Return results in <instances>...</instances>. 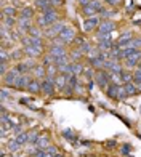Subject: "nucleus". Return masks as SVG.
I'll return each mask as SVG.
<instances>
[{
    "label": "nucleus",
    "instance_id": "8fccbe9b",
    "mask_svg": "<svg viewBox=\"0 0 141 157\" xmlns=\"http://www.w3.org/2000/svg\"><path fill=\"white\" fill-rule=\"evenodd\" d=\"M53 157H63V155H61V154H59V152H56V154H55V155H53Z\"/></svg>",
    "mask_w": 141,
    "mask_h": 157
},
{
    "label": "nucleus",
    "instance_id": "a211bd4d",
    "mask_svg": "<svg viewBox=\"0 0 141 157\" xmlns=\"http://www.w3.org/2000/svg\"><path fill=\"white\" fill-rule=\"evenodd\" d=\"M24 52H26V55H29V56H39V55L42 53V48L27 45V47H24Z\"/></svg>",
    "mask_w": 141,
    "mask_h": 157
},
{
    "label": "nucleus",
    "instance_id": "7c9ffc66",
    "mask_svg": "<svg viewBox=\"0 0 141 157\" xmlns=\"http://www.w3.org/2000/svg\"><path fill=\"white\" fill-rule=\"evenodd\" d=\"M8 149L11 151V152H15V151H18V149H21V144L16 141V139H13V141H10L8 143Z\"/></svg>",
    "mask_w": 141,
    "mask_h": 157
},
{
    "label": "nucleus",
    "instance_id": "e433bc0d",
    "mask_svg": "<svg viewBox=\"0 0 141 157\" xmlns=\"http://www.w3.org/2000/svg\"><path fill=\"white\" fill-rule=\"evenodd\" d=\"M92 5L96 8V11H99V13L103 11V5H101V2H98V0H92Z\"/></svg>",
    "mask_w": 141,
    "mask_h": 157
},
{
    "label": "nucleus",
    "instance_id": "de8ad7c7",
    "mask_svg": "<svg viewBox=\"0 0 141 157\" xmlns=\"http://www.w3.org/2000/svg\"><path fill=\"white\" fill-rule=\"evenodd\" d=\"M101 13H103L101 16H104V18H109V16H112V13H111V11H101Z\"/></svg>",
    "mask_w": 141,
    "mask_h": 157
},
{
    "label": "nucleus",
    "instance_id": "f257e3e1",
    "mask_svg": "<svg viewBox=\"0 0 141 157\" xmlns=\"http://www.w3.org/2000/svg\"><path fill=\"white\" fill-rule=\"evenodd\" d=\"M56 19H58L56 11L53 8H50L47 11H43V15L40 16V19H39V24L40 26H52V24H55V22H58Z\"/></svg>",
    "mask_w": 141,
    "mask_h": 157
},
{
    "label": "nucleus",
    "instance_id": "4be33fe9",
    "mask_svg": "<svg viewBox=\"0 0 141 157\" xmlns=\"http://www.w3.org/2000/svg\"><path fill=\"white\" fill-rule=\"evenodd\" d=\"M16 141H18L21 146L29 144V135H27V133H19V135H16Z\"/></svg>",
    "mask_w": 141,
    "mask_h": 157
},
{
    "label": "nucleus",
    "instance_id": "1a4fd4ad",
    "mask_svg": "<svg viewBox=\"0 0 141 157\" xmlns=\"http://www.w3.org/2000/svg\"><path fill=\"white\" fill-rule=\"evenodd\" d=\"M22 45H24V47L32 45V47L42 48V40H40V37H26V38H22Z\"/></svg>",
    "mask_w": 141,
    "mask_h": 157
},
{
    "label": "nucleus",
    "instance_id": "3c124183",
    "mask_svg": "<svg viewBox=\"0 0 141 157\" xmlns=\"http://www.w3.org/2000/svg\"><path fill=\"white\" fill-rule=\"evenodd\" d=\"M138 71H139V72H141V63H139V67H138Z\"/></svg>",
    "mask_w": 141,
    "mask_h": 157
},
{
    "label": "nucleus",
    "instance_id": "c756f323",
    "mask_svg": "<svg viewBox=\"0 0 141 157\" xmlns=\"http://www.w3.org/2000/svg\"><path fill=\"white\" fill-rule=\"evenodd\" d=\"M34 74H35L39 78L45 77V69H43V66H35V67H34Z\"/></svg>",
    "mask_w": 141,
    "mask_h": 157
},
{
    "label": "nucleus",
    "instance_id": "79ce46f5",
    "mask_svg": "<svg viewBox=\"0 0 141 157\" xmlns=\"http://www.w3.org/2000/svg\"><path fill=\"white\" fill-rule=\"evenodd\" d=\"M132 47H135V48L141 47V38H133V43H132Z\"/></svg>",
    "mask_w": 141,
    "mask_h": 157
},
{
    "label": "nucleus",
    "instance_id": "49530a36",
    "mask_svg": "<svg viewBox=\"0 0 141 157\" xmlns=\"http://www.w3.org/2000/svg\"><path fill=\"white\" fill-rule=\"evenodd\" d=\"M21 55H22V52H15L13 55H11V58H15V59H18V58H21Z\"/></svg>",
    "mask_w": 141,
    "mask_h": 157
},
{
    "label": "nucleus",
    "instance_id": "5701e85b",
    "mask_svg": "<svg viewBox=\"0 0 141 157\" xmlns=\"http://www.w3.org/2000/svg\"><path fill=\"white\" fill-rule=\"evenodd\" d=\"M3 18H13L16 15V8L15 7H3Z\"/></svg>",
    "mask_w": 141,
    "mask_h": 157
},
{
    "label": "nucleus",
    "instance_id": "0eeeda50",
    "mask_svg": "<svg viewBox=\"0 0 141 157\" xmlns=\"http://www.w3.org/2000/svg\"><path fill=\"white\" fill-rule=\"evenodd\" d=\"M114 22L112 21H101V24L98 27V34H111L114 29Z\"/></svg>",
    "mask_w": 141,
    "mask_h": 157
},
{
    "label": "nucleus",
    "instance_id": "aec40b11",
    "mask_svg": "<svg viewBox=\"0 0 141 157\" xmlns=\"http://www.w3.org/2000/svg\"><path fill=\"white\" fill-rule=\"evenodd\" d=\"M123 90H125L127 96H128V95H135V93H136V85H135L133 82H127L125 85H123Z\"/></svg>",
    "mask_w": 141,
    "mask_h": 157
},
{
    "label": "nucleus",
    "instance_id": "4c0bfd02",
    "mask_svg": "<svg viewBox=\"0 0 141 157\" xmlns=\"http://www.w3.org/2000/svg\"><path fill=\"white\" fill-rule=\"evenodd\" d=\"M31 37H40V29H35V27H31L29 29Z\"/></svg>",
    "mask_w": 141,
    "mask_h": 157
},
{
    "label": "nucleus",
    "instance_id": "2f4dec72",
    "mask_svg": "<svg viewBox=\"0 0 141 157\" xmlns=\"http://www.w3.org/2000/svg\"><path fill=\"white\" fill-rule=\"evenodd\" d=\"M133 83H135L136 87H141V72H139V71L135 72V75H133Z\"/></svg>",
    "mask_w": 141,
    "mask_h": 157
},
{
    "label": "nucleus",
    "instance_id": "9d476101",
    "mask_svg": "<svg viewBox=\"0 0 141 157\" xmlns=\"http://www.w3.org/2000/svg\"><path fill=\"white\" fill-rule=\"evenodd\" d=\"M133 43V38L130 34H123V35L119 38V42H117V45H119L120 48H127V47H132Z\"/></svg>",
    "mask_w": 141,
    "mask_h": 157
},
{
    "label": "nucleus",
    "instance_id": "b1692460",
    "mask_svg": "<svg viewBox=\"0 0 141 157\" xmlns=\"http://www.w3.org/2000/svg\"><path fill=\"white\" fill-rule=\"evenodd\" d=\"M18 26H19V31H29L31 29V19H22V18H19Z\"/></svg>",
    "mask_w": 141,
    "mask_h": 157
},
{
    "label": "nucleus",
    "instance_id": "bb28decb",
    "mask_svg": "<svg viewBox=\"0 0 141 157\" xmlns=\"http://www.w3.org/2000/svg\"><path fill=\"white\" fill-rule=\"evenodd\" d=\"M32 16H34V10L32 8H22V11H21V18L22 19H32Z\"/></svg>",
    "mask_w": 141,
    "mask_h": 157
},
{
    "label": "nucleus",
    "instance_id": "603ef678",
    "mask_svg": "<svg viewBox=\"0 0 141 157\" xmlns=\"http://www.w3.org/2000/svg\"><path fill=\"white\" fill-rule=\"evenodd\" d=\"M108 2H109V0H108Z\"/></svg>",
    "mask_w": 141,
    "mask_h": 157
},
{
    "label": "nucleus",
    "instance_id": "20e7f679",
    "mask_svg": "<svg viewBox=\"0 0 141 157\" xmlns=\"http://www.w3.org/2000/svg\"><path fill=\"white\" fill-rule=\"evenodd\" d=\"M74 37H76V32H74V29H72V27H64V29L61 31V34H59V38H61L64 43L72 42V40H74Z\"/></svg>",
    "mask_w": 141,
    "mask_h": 157
},
{
    "label": "nucleus",
    "instance_id": "a878e982",
    "mask_svg": "<svg viewBox=\"0 0 141 157\" xmlns=\"http://www.w3.org/2000/svg\"><path fill=\"white\" fill-rule=\"evenodd\" d=\"M83 13H85L88 18H93V15L98 13V11H96V8H95L92 3H90V5H87V7H83Z\"/></svg>",
    "mask_w": 141,
    "mask_h": 157
},
{
    "label": "nucleus",
    "instance_id": "f3484780",
    "mask_svg": "<svg viewBox=\"0 0 141 157\" xmlns=\"http://www.w3.org/2000/svg\"><path fill=\"white\" fill-rule=\"evenodd\" d=\"M95 78H96V83L99 87H106V85H108V75H106L104 72H96Z\"/></svg>",
    "mask_w": 141,
    "mask_h": 157
},
{
    "label": "nucleus",
    "instance_id": "dca6fc26",
    "mask_svg": "<svg viewBox=\"0 0 141 157\" xmlns=\"http://www.w3.org/2000/svg\"><path fill=\"white\" fill-rule=\"evenodd\" d=\"M35 7L42 11H47L52 8V2L50 0H35Z\"/></svg>",
    "mask_w": 141,
    "mask_h": 157
},
{
    "label": "nucleus",
    "instance_id": "a19ab883",
    "mask_svg": "<svg viewBox=\"0 0 141 157\" xmlns=\"http://www.w3.org/2000/svg\"><path fill=\"white\" fill-rule=\"evenodd\" d=\"M7 61H8V55L5 50H2V64H7Z\"/></svg>",
    "mask_w": 141,
    "mask_h": 157
},
{
    "label": "nucleus",
    "instance_id": "412c9836",
    "mask_svg": "<svg viewBox=\"0 0 141 157\" xmlns=\"http://www.w3.org/2000/svg\"><path fill=\"white\" fill-rule=\"evenodd\" d=\"M15 69H16V71H18V72H19V74H26V72H29V71L32 69V67L29 66V63H19L18 66H16V67H15Z\"/></svg>",
    "mask_w": 141,
    "mask_h": 157
},
{
    "label": "nucleus",
    "instance_id": "7ed1b4c3",
    "mask_svg": "<svg viewBox=\"0 0 141 157\" xmlns=\"http://www.w3.org/2000/svg\"><path fill=\"white\" fill-rule=\"evenodd\" d=\"M108 96L109 98H125L127 93L123 90V87H119L114 83V85H109V88H108Z\"/></svg>",
    "mask_w": 141,
    "mask_h": 157
},
{
    "label": "nucleus",
    "instance_id": "c03bdc74",
    "mask_svg": "<svg viewBox=\"0 0 141 157\" xmlns=\"http://www.w3.org/2000/svg\"><path fill=\"white\" fill-rule=\"evenodd\" d=\"M48 77H53L55 75V72H56V69H55V67H48Z\"/></svg>",
    "mask_w": 141,
    "mask_h": 157
},
{
    "label": "nucleus",
    "instance_id": "58836bf2",
    "mask_svg": "<svg viewBox=\"0 0 141 157\" xmlns=\"http://www.w3.org/2000/svg\"><path fill=\"white\" fill-rule=\"evenodd\" d=\"M90 50H92V45H90L88 42H83V43H82V52H85V53H88Z\"/></svg>",
    "mask_w": 141,
    "mask_h": 157
},
{
    "label": "nucleus",
    "instance_id": "f704fd0d",
    "mask_svg": "<svg viewBox=\"0 0 141 157\" xmlns=\"http://www.w3.org/2000/svg\"><path fill=\"white\" fill-rule=\"evenodd\" d=\"M32 155L34 157H47V149H37Z\"/></svg>",
    "mask_w": 141,
    "mask_h": 157
},
{
    "label": "nucleus",
    "instance_id": "c85d7f7f",
    "mask_svg": "<svg viewBox=\"0 0 141 157\" xmlns=\"http://www.w3.org/2000/svg\"><path fill=\"white\" fill-rule=\"evenodd\" d=\"M98 42H99V48H103V50L112 48V38H109V40H98Z\"/></svg>",
    "mask_w": 141,
    "mask_h": 157
},
{
    "label": "nucleus",
    "instance_id": "6ab92c4d",
    "mask_svg": "<svg viewBox=\"0 0 141 157\" xmlns=\"http://www.w3.org/2000/svg\"><path fill=\"white\" fill-rule=\"evenodd\" d=\"M139 59H141V52H138L136 55L130 56V58H127L125 61H127V66H128V67H133V66H136V64L139 63Z\"/></svg>",
    "mask_w": 141,
    "mask_h": 157
},
{
    "label": "nucleus",
    "instance_id": "473e14b6",
    "mask_svg": "<svg viewBox=\"0 0 141 157\" xmlns=\"http://www.w3.org/2000/svg\"><path fill=\"white\" fill-rule=\"evenodd\" d=\"M63 136H64L66 139H71V141H76V135L72 133L71 130H64V132H63Z\"/></svg>",
    "mask_w": 141,
    "mask_h": 157
},
{
    "label": "nucleus",
    "instance_id": "f03ea898",
    "mask_svg": "<svg viewBox=\"0 0 141 157\" xmlns=\"http://www.w3.org/2000/svg\"><path fill=\"white\" fill-rule=\"evenodd\" d=\"M19 72L16 71V69H10L7 74L3 75V82H5V85H8V87H11V85H16V82H18V78H19Z\"/></svg>",
    "mask_w": 141,
    "mask_h": 157
},
{
    "label": "nucleus",
    "instance_id": "6e6552de",
    "mask_svg": "<svg viewBox=\"0 0 141 157\" xmlns=\"http://www.w3.org/2000/svg\"><path fill=\"white\" fill-rule=\"evenodd\" d=\"M104 66H106V69L111 71V72H114L116 75H120V72H122V71H120V66H119V63H117V61H114V59L106 61Z\"/></svg>",
    "mask_w": 141,
    "mask_h": 157
},
{
    "label": "nucleus",
    "instance_id": "39448f33",
    "mask_svg": "<svg viewBox=\"0 0 141 157\" xmlns=\"http://www.w3.org/2000/svg\"><path fill=\"white\" fill-rule=\"evenodd\" d=\"M63 29H64L63 22H55V24L48 26V29L45 31V35H47V37H55L56 34H61V31H63Z\"/></svg>",
    "mask_w": 141,
    "mask_h": 157
},
{
    "label": "nucleus",
    "instance_id": "a18cd8bd",
    "mask_svg": "<svg viewBox=\"0 0 141 157\" xmlns=\"http://www.w3.org/2000/svg\"><path fill=\"white\" fill-rule=\"evenodd\" d=\"M71 58L72 59H79V58H80V52H74V53L71 55Z\"/></svg>",
    "mask_w": 141,
    "mask_h": 157
},
{
    "label": "nucleus",
    "instance_id": "393cba45",
    "mask_svg": "<svg viewBox=\"0 0 141 157\" xmlns=\"http://www.w3.org/2000/svg\"><path fill=\"white\" fill-rule=\"evenodd\" d=\"M67 78H69V75H67V74H63V75L56 77V78H55V82H56V85H58V87L63 88V87L66 85V83H67Z\"/></svg>",
    "mask_w": 141,
    "mask_h": 157
},
{
    "label": "nucleus",
    "instance_id": "2eb2a0df",
    "mask_svg": "<svg viewBox=\"0 0 141 157\" xmlns=\"http://www.w3.org/2000/svg\"><path fill=\"white\" fill-rule=\"evenodd\" d=\"M35 144H37V149H48L50 148V139L47 136H39Z\"/></svg>",
    "mask_w": 141,
    "mask_h": 157
},
{
    "label": "nucleus",
    "instance_id": "72a5a7b5",
    "mask_svg": "<svg viewBox=\"0 0 141 157\" xmlns=\"http://www.w3.org/2000/svg\"><path fill=\"white\" fill-rule=\"evenodd\" d=\"M120 78H122V82H123V83L132 82V75L128 74V72H120Z\"/></svg>",
    "mask_w": 141,
    "mask_h": 157
},
{
    "label": "nucleus",
    "instance_id": "423d86ee",
    "mask_svg": "<svg viewBox=\"0 0 141 157\" xmlns=\"http://www.w3.org/2000/svg\"><path fill=\"white\" fill-rule=\"evenodd\" d=\"M55 90V77H48L42 82V92L45 95H52Z\"/></svg>",
    "mask_w": 141,
    "mask_h": 157
},
{
    "label": "nucleus",
    "instance_id": "c9c22d12",
    "mask_svg": "<svg viewBox=\"0 0 141 157\" xmlns=\"http://www.w3.org/2000/svg\"><path fill=\"white\" fill-rule=\"evenodd\" d=\"M39 139V135L34 132V133H29V144H35Z\"/></svg>",
    "mask_w": 141,
    "mask_h": 157
},
{
    "label": "nucleus",
    "instance_id": "9b49d317",
    "mask_svg": "<svg viewBox=\"0 0 141 157\" xmlns=\"http://www.w3.org/2000/svg\"><path fill=\"white\" fill-rule=\"evenodd\" d=\"M138 52H139V50H138V48H135V47H127V48H122V50H120V58L127 59V58H130V56L136 55Z\"/></svg>",
    "mask_w": 141,
    "mask_h": 157
},
{
    "label": "nucleus",
    "instance_id": "f8f14e48",
    "mask_svg": "<svg viewBox=\"0 0 141 157\" xmlns=\"http://www.w3.org/2000/svg\"><path fill=\"white\" fill-rule=\"evenodd\" d=\"M31 80H32V78H31L29 75H26V74H21L15 87H18V88H27V85H29V82H31Z\"/></svg>",
    "mask_w": 141,
    "mask_h": 157
},
{
    "label": "nucleus",
    "instance_id": "37998d69",
    "mask_svg": "<svg viewBox=\"0 0 141 157\" xmlns=\"http://www.w3.org/2000/svg\"><path fill=\"white\" fill-rule=\"evenodd\" d=\"M8 98H10V93L3 88V90H2V99H8Z\"/></svg>",
    "mask_w": 141,
    "mask_h": 157
},
{
    "label": "nucleus",
    "instance_id": "09e8293b",
    "mask_svg": "<svg viewBox=\"0 0 141 157\" xmlns=\"http://www.w3.org/2000/svg\"><path fill=\"white\" fill-rule=\"evenodd\" d=\"M130 149H132V148H130V146H127V144L122 148V151H123V152H130Z\"/></svg>",
    "mask_w": 141,
    "mask_h": 157
},
{
    "label": "nucleus",
    "instance_id": "ddd939ff",
    "mask_svg": "<svg viewBox=\"0 0 141 157\" xmlns=\"http://www.w3.org/2000/svg\"><path fill=\"white\" fill-rule=\"evenodd\" d=\"M27 90H29L31 93H37L42 90V83L37 80V78H32V80L29 82V85H27Z\"/></svg>",
    "mask_w": 141,
    "mask_h": 157
},
{
    "label": "nucleus",
    "instance_id": "ea45409f",
    "mask_svg": "<svg viewBox=\"0 0 141 157\" xmlns=\"http://www.w3.org/2000/svg\"><path fill=\"white\" fill-rule=\"evenodd\" d=\"M67 82H69V85H71V87H74V85H77V77H76V75H69Z\"/></svg>",
    "mask_w": 141,
    "mask_h": 157
},
{
    "label": "nucleus",
    "instance_id": "4468645a",
    "mask_svg": "<svg viewBox=\"0 0 141 157\" xmlns=\"http://www.w3.org/2000/svg\"><path fill=\"white\" fill-rule=\"evenodd\" d=\"M96 26H98V19L96 18H87V21L83 22V29H85L87 32L88 31H93Z\"/></svg>",
    "mask_w": 141,
    "mask_h": 157
},
{
    "label": "nucleus",
    "instance_id": "cd10ccee",
    "mask_svg": "<svg viewBox=\"0 0 141 157\" xmlns=\"http://www.w3.org/2000/svg\"><path fill=\"white\" fill-rule=\"evenodd\" d=\"M83 71V67L79 64V63H71V74L72 75H77V74H80V72Z\"/></svg>",
    "mask_w": 141,
    "mask_h": 157
}]
</instances>
